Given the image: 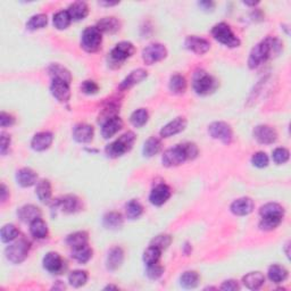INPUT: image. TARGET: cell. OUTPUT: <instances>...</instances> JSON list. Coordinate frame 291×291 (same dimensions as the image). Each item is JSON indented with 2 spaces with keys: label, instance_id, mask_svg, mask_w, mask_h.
<instances>
[{
  "label": "cell",
  "instance_id": "54",
  "mask_svg": "<svg viewBox=\"0 0 291 291\" xmlns=\"http://www.w3.org/2000/svg\"><path fill=\"white\" fill-rule=\"evenodd\" d=\"M14 123H15V118L13 117L11 114L2 112V114H0V126L7 127V126L13 125Z\"/></svg>",
  "mask_w": 291,
  "mask_h": 291
},
{
  "label": "cell",
  "instance_id": "49",
  "mask_svg": "<svg viewBox=\"0 0 291 291\" xmlns=\"http://www.w3.org/2000/svg\"><path fill=\"white\" fill-rule=\"evenodd\" d=\"M289 156H290V153L286 148H276L274 149V152L272 154V158L273 161H274L275 164L277 165H281V164H284L289 161Z\"/></svg>",
  "mask_w": 291,
  "mask_h": 291
},
{
  "label": "cell",
  "instance_id": "34",
  "mask_svg": "<svg viewBox=\"0 0 291 291\" xmlns=\"http://www.w3.org/2000/svg\"><path fill=\"white\" fill-rule=\"evenodd\" d=\"M170 91L174 93V95H181L187 90V81L185 76L180 74H174L171 76L170 82H169Z\"/></svg>",
  "mask_w": 291,
  "mask_h": 291
},
{
  "label": "cell",
  "instance_id": "13",
  "mask_svg": "<svg viewBox=\"0 0 291 291\" xmlns=\"http://www.w3.org/2000/svg\"><path fill=\"white\" fill-rule=\"evenodd\" d=\"M42 263H44V267L47 271L54 273V274L61 273L64 269V266H65V262L61 257V255L55 251L48 252L44 257V262Z\"/></svg>",
  "mask_w": 291,
  "mask_h": 291
},
{
  "label": "cell",
  "instance_id": "9",
  "mask_svg": "<svg viewBox=\"0 0 291 291\" xmlns=\"http://www.w3.org/2000/svg\"><path fill=\"white\" fill-rule=\"evenodd\" d=\"M208 132L212 138L220 140L225 144H230L232 142L233 132L228 123L214 122L208 126Z\"/></svg>",
  "mask_w": 291,
  "mask_h": 291
},
{
  "label": "cell",
  "instance_id": "20",
  "mask_svg": "<svg viewBox=\"0 0 291 291\" xmlns=\"http://www.w3.org/2000/svg\"><path fill=\"white\" fill-rule=\"evenodd\" d=\"M93 134H95L93 127L85 123L78 124L73 130V138L80 143L90 142L93 139Z\"/></svg>",
  "mask_w": 291,
  "mask_h": 291
},
{
  "label": "cell",
  "instance_id": "42",
  "mask_svg": "<svg viewBox=\"0 0 291 291\" xmlns=\"http://www.w3.org/2000/svg\"><path fill=\"white\" fill-rule=\"evenodd\" d=\"M149 119V114L147 112V109L144 108H139L136 109L135 112L132 113L130 121L132 123V125L135 127H142L145 125Z\"/></svg>",
  "mask_w": 291,
  "mask_h": 291
},
{
  "label": "cell",
  "instance_id": "56",
  "mask_svg": "<svg viewBox=\"0 0 291 291\" xmlns=\"http://www.w3.org/2000/svg\"><path fill=\"white\" fill-rule=\"evenodd\" d=\"M0 197H2V203H5L10 197V190L4 183L2 185V189H0Z\"/></svg>",
  "mask_w": 291,
  "mask_h": 291
},
{
  "label": "cell",
  "instance_id": "11",
  "mask_svg": "<svg viewBox=\"0 0 291 291\" xmlns=\"http://www.w3.org/2000/svg\"><path fill=\"white\" fill-rule=\"evenodd\" d=\"M254 138L262 144H272L277 140L275 129L269 125H257L254 129Z\"/></svg>",
  "mask_w": 291,
  "mask_h": 291
},
{
  "label": "cell",
  "instance_id": "4",
  "mask_svg": "<svg viewBox=\"0 0 291 291\" xmlns=\"http://www.w3.org/2000/svg\"><path fill=\"white\" fill-rule=\"evenodd\" d=\"M192 88L197 95L207 96L214 92L217 88V81L212 75H209L206 71L199 70L195 72L192 78Z\"/></svg>",
  "mask_w": 291,
  "mask_h": 291
},
{
  "label": "cell",
  "instance_id": "40",
  "mask_svg": "<svg viewBox=\"0 0 291 291\" xmlns=\"http://www.w3.org/2000/svg\"><path fill=\"white\" fill-rule=\"evenodd\" d=\"M88 281V273L82 269H76V271H73L68 275V282L70 284L74 286V288H80V286H83Z\"/></svg>",
  "mask_w": 291,
  "mask_h": 291
},
{
  "label": "cell",
  "instance_id": "29",
  "mask_svg": "<svg viewBox=\"0 0 291 291\" xmlns=\"http://www.w3.org/2000/svg\"><path fill=\"white\" fill-rule=\"evenodd\" d=\"M260 217H276L283 218L284 208L276 203H268L259 209Z\"/></svg>",
  "mask_w": 291,
  "mask_h": 291
},
{
  "label": "cell",
  "instance_id": "39",
  "mask_svg": "<svg viewBox=\"0 0 291 291\" xmlns=\"http://www.w3.org/2000/svg\"><path fill=\"white\" fill-rule=\"evenodd\" d=\"M88 233L84 232V231H78V232H74L70 234L66 239V242L68 246H71L72 248H76L83 245H87L88 243Z\"/></svg>",
  "mask_w": 291,
  "mask_h": 291
},
{
  "label": "cell",
  "instance_id": "58",
  "mask_svg": "<svg viewBox=\"0 0 291 291\" xmlns=\"http://www.w3.org/2000/svg\"><path fill=\"white\" fill-rule=\"evenodd\" d=\"M113 289H114V290H117V289H118V286L110 284V285H107L106 288H105V290H113Z\"/></svg>",
  "mask_w": 291,
  "mask_h": 291
},
{
  "label": "cell",
  "instance_id": "43",
  "mask_svg": "<svg viewBox=\"0 0 291 291\" xmlns=\"http://www.w3.org/2000/svg\"><path fill=\"white\" fill-rule=\"evenodd\" d=\"M161 255H162L161 249H158L157 247L149 246L143 252V256H142L143 263L147 265V266L148 265H153L155 263H158V260H160V258H161Z\"/></svg>",
  "mask_w": 291,
  "mask_h": 291
},
{
  "label": "cell",
  "instance_id": "50",
  "mask_svg": "<svg viewBox=\"0 0 291 291\" xmlns=\"http://www.w3.org/2000/svg\"><path fill=\"white\" fill-rule=\"evenodd\" d=\"M252 165L256 166L258 169H264L268 165V156L263 152L254 154V156L251 157Z\"/></svg>",
  "mask_w": 291,
  "mask_h": 291
},
{
  "label": "cell",
  "instance_id": "46",
  "mask_svg": "<svg viewBox=\"0 0 291 291\" xmlns=\"http://www.w3.org/2000/svg\"><path fill=\"white\" fill-rule=\"evenodd\" d=\"M20 232L15 225L13 224H6L2 229V241L8 243L14 241L15 239L19 238Z\"/></svg>",
  "mask_w": 291,
  "mask_h": 291
},
{
  "label": "cell",
  "instance_id": "53",
  "mask_svg": "<svg viewBox=\"0 0 291 291\" xmlns=\"http://www.w3.org/2000/svg\"><path fill=\"white\" fill-rule=\"evenodd\" d=\"M11 145V136L6 133H2V138H0V152L2 155H6Z\"/></svg>",
  "mask_w": 291,
  "mask_h": 291
},
{
  "label": "cell",
  "instance_id": "32",
  "mask_svg": "<svg viewBox=\"0 0 291 291\" xmlns=\"http://www.w3.org/2000/svg\"><path fill=\"white\" fill-rule=\"evenodd\" d=\"M30 233L36 239H45L48 235V226L41 217L30 223Z\"/></svg>",
  "mask_w": 291,
  "mask_h": 291
},
{
  "label": "cell",
  "instance_id": "33",
  "mask_svg": "<svg viewBox=\"0 0 291 291\" xmlns=\"http://www.w3.org/2000/svg\"><path fill=\"white\" fill-rule=\"evenodd\" d=\"M72 257L74 258L76 262H79L81 264H85L92 258V249L88 246V243L87 245L73 248Z\"/></svg>",
  "mask_w": 291,
  "mask_h": 291
},
{
  "label": "cell",
  "instance_id": "60",
  "mask_svg": "<svg viewBox=\"0 0 291 291\" xmlns=\"http://www.w3.org/2000/svg\"><path fill=\"white\" fill-rule=\"evenodd\" d=\"M258 3H245V5H248V6H255V5H257Z\"/></svg>",
  "mask_w": 291,
  "mask_h": 291
},
{
  "label": "cell",
  "instance_id": "35",
  "mask_svg": "<svg viewBox=\"0 0 291 291\" xmlns=\"http://www.w3.org/2000/svg\"><path fill=\"white\" fill-rule=\"evenodd\" d=\"M36 194L38 198L41 203L47 204L50 202L51 199V185L48 180H41L40 182H38Z\"/></svg>",
  "mask_w": 291,
  "mask_h": 291
},
{
  "label": "cell",
  "instance_id": "45",
  "mask_svg": "<svg viewBox=\"0 0 291 291\" xmlns=\"http://www.w3.org/2000/svg\"><path fill=\"white\" fill-rule=\"evenodd\" d=\"M47 23H48V17H47L46 14H37L29 20L27 28L28 30H31V31H36V30L44 29Z\"/></svg>",
  "mask_w": 291,
  "mask_h": 291
},
{
  "label": "cell",
  "instance_id": "23",
  "mask_svg": "<svg viewBox=\"0 0 291 291\" xmlns=\"http://www.w3.org/2000/svg\"><path fill=\"white\" fill-rule=\"evenodd\" d=\"M124 260V251L121 247H114L109 250L106 259V266L109 271H116Z\"/></svg>",
  "mask_w": 291,
  "mask_h": 291
},
{
  "label": "cell",
  "instance_id": "3",
  "mask_svg": "<svg viewBox=\"0 0 291 291\" xmlns=\"http://www.w3.org/2000/svg\"><path fill=\"white\" fill-rule=\"evenodd\" d=\"M135 139L136 136L133 132H125L117 140H115L114 142L107 145L105 149L106 155L110 158H117L123 156L124 154L131 151L135 142Z\"/></svg>",
  "mask_w": 291,
  "mask_h": 291
},
{
  "label": "cell",
  "instance_id": "51",
  "mask_svg": "<svg viewBox=\"0 0 291 291\" xmlns=\"http://www.w3.org/2000/svg\"><path fill=\"white\" fill-rule=\"evenodd\" d=\"M164 273V268H163L162 265L158 263H155L153 265H148L147 266V276L152 280H157L163 275Z\"/></svg>",
  "mask_w": 291,
  "mask_h": 291
},
{
  "label": "cell",
  "instance_id": "12",
  "mask_svg": "<svg viewBox=\"0 0 291 291\" xmlns=\"http://www.w3.org/2000/svg\"><path fill=\"white\" fill-rule=\"evenodd\" d=\"M50 92L59 102H67L71 98L70 83L61 80H51Z\"/></svg>",
  "mask_w": 291,
  "mask_h": 291
},
{
  "label": "cell",
  "instance_id": "27",
  "mask_svg": "<svg viewBox=\"0 0 291 291\" xmlns=\"http://www.w3.org/2000/svg\"><path fill=\"white\" fill-rule=\"evenodd\" d=\"M243 284L250 290H257L262 288L265 282V276L262 272H250L242 277Z\"/></svg>",
  "mask_w": 291,
  "mask_h": 291
},
{
  "label": "cell",
  "instance_id": "6",
  "mask_svg": "<svg viewBox=\"0 0 291 291\" xmlns=\"http://www.w3.org/2000/svg\"><path fill=\"white\" fill-rule=\"evenodd\" d=\"M30 251V242L25 238L15 239L14 242L11 243L6 248L5 254L7 259L14 264H20L28 257Z\"/></svg>",
  "mask_w": 291,
  "mask_h": 291
},
{
  "label": "cell",
  "instance_id": "19",
  "mask_svg": "<svg viewBox=\"0 0 291 291\" xmlns=\"http://www.w3.org/2000/svg\"><path fill=\"white\" fill-rule=\"evenodd\" d=\"M54 135L51 132H39L32 138L31 147L36 152H44L48 149L53 143Z\"/></svg>",
  "mask_w": 291,
  "mask_h": 291
},
{
  "label": "cell",
  "instance_id": "57",
  "mask_svg": "<svg viewBox=\"0 0 291 291\" xmlns=\"http://www.w3.org/2000/svg\"><path fill=\"white\" fill-rule=\"evenodd\" d=\"M198 5L203 8V11H206V12H209V11H213V8H214V3L212 2H200L198 3Z\"/></svg>",
  "mask_w": 291,
  "mask_h": 291
},
{
  "label": "cell",
  "instance_id": "30",
  "mask_svg": "<svg viewBox=\"0 0 291 291\" xmlns=\"http://www.w3.org/2000/svg\"><path fill=\"white\" fill-rule=\"evenodd\" d=\"M67 12L73 21H81L88 16L89 8L84 2H75L68 7Z\"/></svg>",
  "mask_w": 291,
  "mask_h": 291
},
{
  "label": "cell",
  "instance_id": "8",
  "mask_svg": "<svg viewBox=\"0 0 291 291\" xmlns=\"http://www.w3.org/2000/svg\"><path fill=\"white\" fill-rule=\"evenodd\" d=\"M102 34L97 27H89L83 31L81 38V47L87 53H96L100 49Z\"/></svg>",
  "mask_w": 291,
  "mask_h": 291
},
{
  "label": "cell",
  "instance_id": "38",
  "mask_svg": "<svg viewBox=\"0 0 291 291\" xmlns=\"http://www.w3.org/2000/svg\"><path fill=\"white\" fill-rule=\"evenodd\" d=\"M162 148L161 140L156 136H151L143 144V155L145 157H153L160 153Z\"/></svg>",
  "mask_w": 291,
  "mask_h": 291
},
{
  "label": "cell",
  "instance_id": "44",
  "mask_svg": "<svg viewBox=\"0 0 291 291\" xmlns=\"http://www.w3.org/2000/svg\"><path fill=\"white\" fill-rule=\"evenodd\" d=\"M143 212V208L141 206V204L136 200H130L129 203L126 204L125 206V213L126 217L130 218V220H136L141 216V214Z\"/></svg>",
  "mask_w": 291,
  "mask_h": 291
},
{
  "label": "cell",
  "instance_id": "2",
  "mask_svg": "<svg viewBox=\"0 0 291 291\" xmlns=\"http://www.w3.org/2000/svg\"><path fill=\"white\" fill-rule=\"evenodd\" d=\"M198 156V148L195 143L187 142L177 144L175 147L168 149L162 157L163 165L166 168H174L185 163L188 160H195Z\"/></svg>",
  "mask_w": 291,
  "mask_h": 291
},
{
  "label": "cell",
  "instance_id": "26",
  "mask_svg": "<svg viewBox=\"0 0 291 291\" xmlns=\"http://www.w3.org/2000/svg\"><path fill=\"white\" fill-rule=\"evenodd\" d=\"M48 73L51 80L65 81V82L71 84V81H72L71 72L68 71L66 67L61 65V64H51V65L48 67Z\"/></svg>",
  "mask_w": 291,
  "mask_h": 291
},
{
  "label": "cell",
  "instance_id": "7",
  "mask_svg": "<svg viewBox=\"0 0 291 291\" xmlns=\"http://www.w3.org/2000/svg\"><path fill=\"white\" fill-rule=\"evenodd\" d=\"M212 36L214 39L220 42V44L224 45L230 48H235V47L240 46V40L235 36L232 30H231L230 25L224 22L216 24L215 27L212 29Z\"/></svg>",
  "mask_w": 291,
  "mask_h": 291
},
{
  "label": "cell",
  "instance_id": "59",
  "mask_svg": "<svg viewBox=\"0 0 291 291\" xmlns=\"http://www.w3.org/2000/svg\"><path fill=\"white\" fill-rule=\"evenodd\" d=\"M100 5H106V6H114L117 5V3H99Z\"/></svg>",
  "mask_w": 291,
  "mask_h": 291
},
{
  "label": "cell",
  "instance_id": "14",
  "mask_svg": "<svg viewBox=\"0 0 291 291\" xmlns=\"http://www.w3.org/2000/svg\"><path fill=\"white\" fill-rule=\"evenodd\" d=\"M171 197V189L169 186L161 183L157 185L152 190L151 195H149V202H151L154 206H162L164 205Z\"/></svg>",
  "mask_w": 291,
  "mask_h": 291
},
{
  "label": "cell",
  "instance_id": "41",
  "mask_svg": "<svg viewBox=\"0 0 291 291\" xmlns=\"http://www.w3.org/2000/svg\"><path fill=\"white\" fill-rule=\"evenodd\" d=\"M53 22H54V27L57 30H65L70 27L72 19L67 11H61L54 15Z\"/></svg>",
  "mask_w": 291,
  "mask_h": 291
},
{
  "label": "cell",
  "instance_id": "15",
  "mask_svg": "<svg viewBox=\"0 0 291 291\" xmlns=\"http://www.w3.org/2000/svg\"><path fill=\"white\" fill-rule=\"evenodd\" d=\"M185 46L187 49H189L197 55H204L211 49V44H209L208 40L197 36L188 37L185 41Z\"/></svg>",
  "mask_w": 291,
  "mask_h": 291
},
{
  "label": "cell",
  "instance_id": "28",
  "mask_svg": "<svg viewBox=\"0 0 291 291\" xmlns=\"http://www.w3.org/2000/svg\"><path fill=\"white\" fill-rule=\"evenodd\" d=\"M97 28L99 29L101 33H108L114 34L116 33L119 29H121V23L115 17H104L99 22L97 23Z\"/></svg>",
  "mask_w": 291,
  "mask_h": 291
},
{
  "label": "cell",
  "instance_id": "55",
  "mask_svg": "<svg viewBox=\"0 0 291 291\" xmlns=\"http://www.w3.org/2000/svg\"><path fill=\"white\" fill-rule=\"evenodd\" d=\"M221 290H228V291H235V290H239L240 289V286H239L238 282L235 280H226L224 281L222 285L220 286Z\"/></svg>",
  "mask_w": 291,
  "mask_h": 291
},
{
  "label": "cell",
  "instance_id": "31",
  "mask_svg": "<svg viewBox=\"0 0 291 291\" xmlns=\"http://www.w3.org/2000/svg\"><path fill=\"white\" fill-rule=\"evenodd\" d=\"M268 279L274 283H282L288 277V269L279 264H273L268 267Z\"/></svg>",
  "mask_w": 291,
  "mask_h": 291
},
{
  "label": "cell",
  "instance_id": "22",
  "mask_svg": "<svg viewBox=\"0 0 291 291\" xmlns=\"http://www.w3.org/2000/svg\"><path fill=\"white\" fill-rule=\"evenodd\" d=\"M148 76V73L143 68H138V70L132 71L129 75L124 79L121 84H119V90H126L133 87V85L140 83Z\"/></svg>",
  "mask_w": 291,
  "mask_h": 291
},
{
  "label": "cell",
  "instance_id": "37",
  "mask_svg": "<svg viewBox=\"0 0 291 291\" xmlns=\"http://www.w3.org/2000/svg\"><path fill=\"white\" fill-rule=\"evenodd\" d=\"M199 274L196 271H187L180 277V283L186 289H194L199 283Z\"/></svg>",
  "mask_w": 291,
  "mask_h": 291
},
{
  "label": "cell",
  "instance_id": "36",
  "mask_svg": "<svg viewBox=\"0 0 291 291\" xmlns=\"http://www.w3.org/2000/svg\"><path fill=\"white\" fill-rule=\"evenodd\" d=\"M102 224H104L105 228L110 230L118 229L123 225V216L117 212L107 213L102 218Z\"/></svg>",
  "mask_w": 291,
  "mask_h": 291
},
{
  "label": "cell",
  "instance_id": "16",
  "mask_svg": "<svg viewBox=\"0 0 291 291\" xmlns=\"http://www.w3.org/2000/svg\"><path fill=\"white\" fill-rule=\"evenodd\" d=\"M254 207H255V205L251 198L242 197V198L235 199L234 202L231 204L230 209L234 215L246 216V215H249V214L254 211Z\"/></svg>",
  "mask_w": 291,
  "mask_h": 291
},
{
  "label": "cell",
  "instance_id": "18",
  "mask_svg": "<svg viewBox=\"0 0 291 291\" xmlns=\"http://www.w3.org/2000/svg\"><path fill=\"white\" fill-rule=\"evenodd\" d=\"M55 207L62 209L63 213L72 214L78 212L81 208V202L76 196L68 195L63 197L62 199H58L55 204Z\"/></svg>",
  "mask_w": 291,
  "mask_h": 291
},
{
  "label": "cell",
  "instance_id": "10",
  "mask_svg": "<svg viewBox=\"0 0 291 291\" xmlns=\"http://www.w3.org/2000/svg\"><path fill=\"white\" fill-rule=\"evenodd\" d=\"M166 56H168V49L162 44H152L145 47L142 51V59L147 65L161 62Z\"/></svg>",
  "mask_w": 291,
  "mask_h": 291
},
{
  "label": "cell",
  "instance_id": "24",
  "mask_svg": "<svg viewBox=\"0 0 291 291\" xmlns=\"http://www.w3.org/2000/svg\"><path fill=\"white\" fill-rule=\"evenodd\" d=\"M38 175L33 170L29 168L21 169L19 172L16 173V181L21 187L29 188L32 187L37 183Z\"/></svg>",
  "mask_w": 291,
  "mask_h": 291
},
{
  "label": "cell",
  "instance_id": "17",
  "mask_svg": "<svg viewBox=\"0 0 291 291\" xmlns=\"http://www.w3.org/2000/svg\"><path fill=\"white\" fill-rule=\"evenodd\" d=\"M187 127V119L185 117H177L173 121L166 124L165 126L162 127L160 132L161 136L163 138H170V136L175 135L182 132Z\"/></svg>",
  "mask_w": 291,
  "mask_h": 291
},
{
  "label": "cell",
  "instance_id": "25",
  "mask_svg": "<svg viewBox=\"0 0 291 291\" xmlns=\"http://www.w3.org/2000/svg\"><path fill=\"white\" fill-rule=\"evenodd\" d=\"M17 215L24 223H31L34 220L41 217V211L37 206H34V205H25V206L19 209Z\"/></svg>",
  "mask_w": 291,
  "mask_h": 291
},
{
  "label": "cell",
  "instance_id": "47",
  "mask_svg": "<svg viewBox=\"0 0 291 291\" xmlns=\"http://www.w3.org/2000/svg\"><path fill=\"white\" fill-rule=\"evenodd\" d=\"M172 242V237L170 234H160L153 239L151 241V246L157 247L158 249H161L162 251L168 249L169 246Z\"/></svg>",
  "mask_w": 291,
  "mask_h": 291
},
{
  "label": "cell",
  "instance_id": "48",
  "mask_svg": "<svg viewBox=\"0 0 291 291\" xmlns=\"http://www.w3.org/2000/svg\"><path fill=\"white\" fill-rule=\"evenodd\" d=\"M282 218L276 217H262L259 221V229L264 231H272L281 224Z\"/></svg>",
  "mask_w": 291,
  "mask_h": 291
},
{
  "label": "cell",
  "instance_id": "5",
  "mask_svg": "<svg viewBox=\"0 0 291 291\" xmlns=\"http://www.w3.org/2000/svg\"><path fill=\"white\" fill-rule=\"evenodd\" d=\"M134 46L129 41H122L117 44L108 54V64L112 67H119L122 64L133 56Z\"/></svg>",
  "mask_w": 291,
  "mask_h": 291
},
{
  "label": "cell",
  "instance_id": "52",
  "mask_svg": "<svg viewBox=\"0 0 291 291\" xmlns=\"http://www.w3.org/2000/svg\"><path fill=\"white\" fill-rule=\"evenodd\" d=\"M81 90L84 93H87V95H95V93L98 92V90H99V85H98L95 81H91V80H88V81H84L81 85Z\"/></svg>",
  "mask_w": 291,
  "mask_h": 291
},
{
  "label": "cell",
  "instance_id": "1",
  "mask_svg": "<svg viewBox=\"0 0 291 291\" xmlns=\"http://www.w3.org/2000/svg\"><path fill=\"white\" fill-rule=\"evenodd\" d=\"M282 50V42L276 38L268 37L251 49L249 58H248V66L251 70L257 68L269 58L276 56Z\"/></svg>",
  "mask_w": 291,
  "mask_h": 291
},
{
  "label": "cell",
  "instance_id": "21",
  "mask_svg": "<svg viewBox=\"0 0 291 291\" xmlns=\"http://www.w3.org/2000/svg\"><path fill=\"white\" fill-rule=\"evenodd\" d=\"M123 127V121L118 116H114L107 119L101 124V135L105 139H109L114 136Z\"/></svg>",
  "mask_w": 291,
  "mask_h": 291
}]
</instances>
